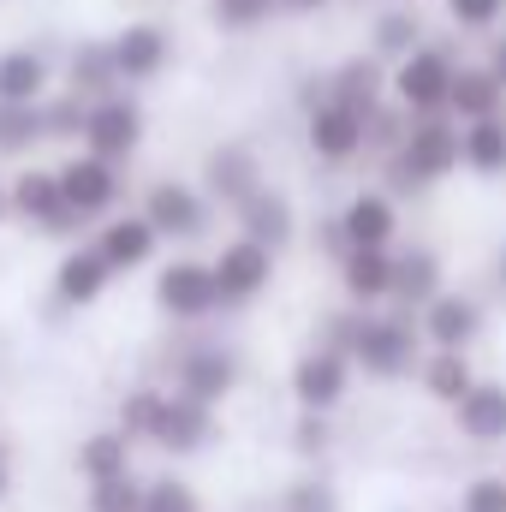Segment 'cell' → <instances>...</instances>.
I'll list each match as a JSON object with an SVG mask.
<instances>
[{
    "mask_svg": "<svg viewBox=\"0 0 506 512\" xmlns=\"http://www.w3.org/2000/svg\"><path fill=\"white\" fill-rule=\"evenodd\" d=\"M387 167V197H417L435 179L459 173V120L453 114H411L405 143L381 155Z\"/></svg>",
    "mask_w": 506,
    "mask_h": 512,
    "instance_id": "1",
    "label": "cell"
},
{
    "mask_svg": "<svg viewBox=\"0 0 506 512\" xmlns=\"http://www.w3.org/2000/svg\"><path fill=\"white\" fill-rule=\"evenodd\" d=\"M417 346H423V328L405 316V310H364L358 304V316H352V340H346V358L364 370V376H376V382H399V376H411V364H417Z\"/></svg>",
    "mask_w": 506,
    "mask_h": 512,
    "instance_id": "2",
    "label": "cell"
},
{
    "mask_svg": "<svg viewBox=\"0 0 506 512\" xmlns=\"http://www.w3.org/2000/svg\"><path fill=\"white\" fill-rule=\"evenodd\" d=\"M6 203H12V221L36 227V233H48V239H72V233L84 227V215L66 203L54 167H18V179L6 185Z\"/></svg>",
    "mask_w": 506,
    "mask_h": 512,
    "instance_id": "3",
    "label": "cell"
},
{
    "mask_svg": "<svg viewBox=\"0 0 506 512\" xmlns=\"http://www.w3.org/2000/svg\"><path fill=\"white\" fill-rule=\"evenodd\" d=\"M387 90L399 96L405 114H447V90H453V54L447 48H429L417 42L411 54L393 60L387 72Z\"/></svg>",
    "mask_w": 506,
    "mask_h": 512,
    "instance_id": "4",
    "label": "cell"
},
{
    "mask_svg": "<svg viewBox=\"0 0 506 512\" xmlns=\"http://www.w3.org/2000/svg\"><path fill=\"white\" fill-rule=\"evenodd\" d=\"M209 191H197V185H185V179H155L149 191H143V215H149V227L161 233V239H173V245H185V239H203L209 233Z\"/></svg>",
    "mask_w": 506,
    "mask_h": 512,
    "instance_id": "5",
    "label": "cell"
},
{
    "mask_svg": "<svg viewBox=\"0 0 506 512\" xmlns=\"http://www.w3.org/2000/svg\"><path fill=\"white\" fill-rule=\"evenodd\" d=\"M90 155H102V161H131L137 155V143H143V108L120 96V90H108V96H96L90 102V114H84V137H78Z\"/></svg>",
    "mask_w": 506,
    "mask_h": 512,
    "instance_id": "6",
    "label": "cell"
},
{
    "mask_svg": "<svg viewBox=\"0 0 506 512\" xmlns=\"http://www.w3.org/2000/svg\"><path fill=\"white\" fill-rule=\"evenodd\" d=\"M155 304H161V316H173V322H203V316H215V310H221L215 268H209V262H191V256L167 262V268L155 274Z\"/></svg>",
    "mask_w": 506,
    "mask_h": 512,
    "instance_id": "7",
    "label": "cell"
},
{
    "mask_svg": "<svg viewBox=\"0 0 506 512\" xmlns=\"http://www.w3.org/2000/svg\"><path fill=\"white\" fill-rule=\"evenodd\" d=\"M149 441L161 447V453H203L209 441H215V405H203V399H191V393H161V405H155V423H149Z\"/></svg>",
    "mask_w": 506,
    "mask_h": 512,
    "instance_id": "8",
    "label": "cell"
},
{
    "mask_svg": "<svg viewBox=\"0 0 506 512\" xmlns=\"http://www.w3.org/2000/svg\"><path fill=\"white\" fill-rule=\"evenodd\" d=\"M352 387V358L340 346H310L298 364H292V399L298 411H334Z\"/></svg>",
    "mask_w": 506,
    "mask_h": 512,
    "instance_id": "9",
    "label": "cell"
},
{
    "mask_svg": "<svg viewBox=\"0 0 506 512\" xmlns=\"http://www.w3.org/2000/svg\"><path fill=\"white\" fill-rule=\"evenodd\" d=\"M209 268H215L221 304H251V298H262V292H268V280H274V251L239 233L233 245H221V256H215Z\"/></svg>",
    "mask_w": 506,
    "mask_h": 512,
    "instance_id": "10",
    "label": "cell"
},
{
    "mask_svg": "<svg viewBox=\"0 0 506 512\" xmlns=\"http://www.w3.org/2000/svg\"><path fill=\"white\" fill-rule=\"evenodd\" d=\"M310 149L322 155V161H352V155H364V131H370V114L364 108H352V102H340V96H322L316 108H310Z\"/></svg>",
    "mask_w": 506,
    "mask_h": 512,
    "instance_id": "11",
    "label": "cell"
},
{
    "mask_svg": "<svg viewBox=\"0 0 506 512\" xmlns=\"http://www.w3.org/2000/svg\"><path fill=\"white\" fill-rule=\"evenodd\" d=\"M60 173V191H66V203L84 215V221H102L114 203H120V167L114 161H102V155H72L66 167H54Z\"/></svg>",
    "mask_w": 506,
    "mask_h": 512,
    "instance_id": "12",
    "label": "cell"
},
{
    "mask_svg": "<svg viewBox=\"0 0 506 512\" xmlns=\"http://www.w3.org/2000/svg\"><path fill=\"white\" fill-rule=\"evenodd\" d=\"M256 185H262V161H256L245 143H215L203 155V191H209V203L239 209Z\"/></svg>",
    "mask_w": 506,
    "mask_h": 512,
    "instance_id": "13",
    "label": "cell"
},
{
    "mask_svg": "<svg viewBox=\"0 0 506 512\" xmlns=\"http://www.w3.org/2000/svg\"><path fill=\"white\" fill-rule=\"evenodd\" d=\"M173 387L203 399V405H221L233 387H239V358L227 346H191L179 364H173Z\"/></svg>",
    "mask_w": 506,
    "mask_h": 512,
    "instance_id": "14",
    "label": "cell"
},
{
    "mask_svg": "<svg viewBox=\"0 0 506 512\" xmlns=\"http://www.w3.org/2000/svg\"><path fill=\"white\" fill-rule=\"evenodd\" d=\"M108 280H114V262L102 256V245H72L54 268V298L66 310H84V304H96L108 292Z\"/></svg>",
    "mask_w": 506,
    "mask_h": 512,
    "instance_id": "15",
    "label": "cell"
},
{
    "mask_svg": "<svg viewBox=\"0 0 506 512\" xmlns=\"http://www.w3.org/2000/svg\"><path fill=\"white\" fill-rule=\"evenodd\" d=\"M417 328H423L429 346H471V340L483 334V304L441 286V292L423 304V322H417Z\"/></svg>",
    "mask_w": 506,
    "mask_h": 512,
    "instance_id": "16",
    "label": "cell"
},
{
    "mask_svg": "<svg viewBox=\"0 0 506 512\" xmlns=\"http://www.w3.org/2000/svg\"><path fill=\"white\" fill-rule=\"evenodd\" d=\"M233 221H239V233H245V239L268 245V251H286V245H292V233H298V215H292L286 191H268V185H256L251 197L233 209Z\"/></svg>",
    "mask_w": 506,
    "mask_h": 512,
    "instance_id": "17",
    "label": "cell"
},
{
    "mask_svg": "<svg viewBox=\"0 0 506 512\" xmlns=\"http://www.w3.org/2000/svg\"><path fill=\"white\" fill-rule=\"evenodd\" d=\"M340 286L364 310L387 304V292H393V245H352V251L340 256Z\"/></svg>",
    "mask_w": 506,
    "mask_h": 512,
    "instance_id": "18",
    "label": "cell"
},
{
    "mask_svg": "<svg viewBox=\"0 0 506 512\" xmlns=\"http://www.w3.org/2000/svg\"><path fill=\"white\" fill-rule=\"evenodd\" d=\"M453 423H459V435L477 441V447L506 441V382H471V393L453 405Z\"/></svg>",
    "mask_w": 506,
    "mask_h": 512,
    "instance_id": "19",
    "label": "cell"
},
{
    "mask_svg": "<svg viewBox=\"0 0 506 512\" xmlns=\"http://www.w3.org/2000/svg\"><path fill=\"white\" fill-rule=\"evenodd\" d=\"M506 108V84L489 72V60L483 66H453V90H447V114L465 126V120H489V114H501Z\"/></svg>",
    "mask_w": 506,
    "mask_h": 512,
    "instance_id": "20",
    "label": "cell"
},
{
    "mask_svg": "<svg viewBox=\"0 0 506 512\" xmlns=\"http://www.w3.org/2000/svg\"><path fill=\"white\" fill-rule=\"evenodd\" d=\"M435 292H441V256L429 251V245L393 251V292H387V304H399V310H423Z\"/></svg>",
    "mask_w": 506,
    "mask_h": 512,
    "instance_id": "21",
    "label": "cell"
},
{
    "mask_svg": "<svg viewBox=\"0 0 506 512\" xmlns=\"http://www.w3.org/2000/svg\"><path fill=\"white\" fill-rule=\"evenodd\" d=\"M114 66H120V84H143L167 66V30L161 24H126L114 42Z\"/></svg>",
    "mask_w": 506,
    "mask_h": 512,
    "instance_id": "22",
    "label": "cell"
},
{
    "mask_svg": "<svg viewBox=\"0 0 506 512\" xmlns=\"http://www.w3.org/2000/svg\"><path fill=\"white\" fill-rule=\"evenodd\" d=\"M96 245H102V256L114 262V274H131V268H143V262L155 256L161 233H155V227H149V215L137 209V215H114V221L96 233Z\"/></svg>",
    "mask_w": 506,
    "mask_h": 512,
    "instance_id": "23",
    "label": "cell"
},
{
    "mask_svg": "<svg viewBox=\"0 0 506 512\" xmlns=\"http://www.w3.org/2000/svg\"><path fill=\"white\" fill-rule=\"evenodd\" d=\"M340 227H346L352 245H393V233H399V209H393L387 191H358V197L340 209Z\"/></svg>",
    "mask_w": 506,
    "mask_h": 512,
    "instance_id": "24",
    "label": "cell"
},
{
    "mask_svg": "<svg viewBox=\"0 0 506 512\" xmlns=\"http://www.w3.org/2000/svg\"><path fill=\"white\" fill-rule=\"evenodd\" d=\"M459 167H471L477 179H501L506 173V120H465L459 126Z\"/></svg>",
    "mask_w": 506,
    "mask_h": 512,
    "instance_id": "25",
    "label": "cell"
},
{
    "mask_svg": "<svg viewBox=\"0 0 506 512\" xmlns=\"http://www.w3.org/2000/svg\"><path fill=\"white\" fill-rule=\"evenodd\" d=\"M477 382V370H471V358H465V346H435L429 352V364H423V393L435 399V405H459L465 393Z\"/></svg>",
    "mask_w": 506,
    "mask_h": 512,
    "instance_id": "26",
    "label": "cell"
},
{
    "mask_svg": "<svg viewBox=\"0 0 506 512\" xmlns=\"http://www.w3.org/2000/svg\"><path fill=\"white\" fill-rule=\"evenodd\" d=\"M328 96H340V102H352V108H381V96H387V72H381V54H352L346 66H334V78H328Z\"/></svg>",
    "mask_w": 506,
    "mask_h": 512,
    "instance_id": "27",
    "label": "cell"
},
{
    "mask_svg": "<svg viewBox=\"0 0 506 512\" xmlns=\"http://www.w3.org/2000/svg\"><path fill=\"white\" fill-rule=\"evenodd\" d=\"M66 90H78V96H108V90H120V66H114V48L108 42H78L72 48V60H66Z\"/></svg>",
    "mask_w": 506,
    "mask_h": 512,
    "instance_id": "28",
    "label": "cell"
},
{
    "mask_svg": "<svg viewBox=\"0 0 506 512\" xmlns=\"http://www.w3.org/2000/svg\"><path fill=\"white\" fill-rule=\"evenodd\" d=\"M131 471V435L126 429H102L78 447V477L84 483H108V477H126Z\"/></svg>",
    "mask_w": 506,
    "mask_h": 512,
    "instance_id": "29",
    "label": "cell"
},
{
    "mask_svg": "<svg viewBox=\"0 0 506 512\" xmlns=\"http://www.w3.org/2000/svg\"><path fill=\"white\" fill-rule=\"evenodd\" d=\"M48 90V60L36 48H6L0 54V102H42Z\"/></svg>",
    "mask_w": 506,
    "mask_h": 512,
    "instance_id": "30",
    "label": "cell"
},
{
    "mask_svg": "<svg viewBox=\"0 0 506 512\" xmlns=\"http://www.w3.org/2000/svg\"><path fill=\"white\" fill-rule=\"evenodd\" d=\"M36 143H48L42 102H0V155H30Z\"/></svg>",
    "mask_w": 506,
    "mask_h": 512,
    "instance_id": "31",
    "label": "cell"
},
{
    "mask_svg": "<svg viewBox=\"0 0 506 512\" xmlns=\"http://www.w3.org/2000/svg\"><path fill=\"white\" fill-rule=\"evenodd\" d=\"M84 114H90V96L66 90V96L42 102V131H48L54 143H78V137H84Z\"/></svg>",
    "mask_w": 506,
    "mask_h": 512,
    "instance_id": "32",
    "label": "cell"
},
{
    "mask_svg": "<svg viewBox=\"0 0 506 512\" xmlns=\"http://www.w3.org/2000/svg\"><path fill=\"white\" fill-rule=\"evenodd\" d=\"M423 42V24H417V12H381L376 18V54L381 60H399V54H411Z\"/></svg>",
    "mask_w": 506,
    "mask_h": 512,
    "instance_id": "33",
    "label": "cell"
},
{
    "mask_svg": "<svg viewBox=\"0 0 506 512\" xmlns=\"http://www.w3.org/2000/svg\"><path fill=\"white\" fill-rule=\"evenodd\" d=\"M280 512H340V489L328 477H298V483H286Z\"/></svg>",
    "mask_w": 506,
    "mask_h": 512,
    "instance_id": "34",
    "label": "cell"
},
{
    "mask_svg": "<svg viewBox=\"0 0 506 512\" xmlns=\"http://www.w3.org/2000/svg\"><path fill=\"white\" fill-rule=\"evenodd\" d=\"M90 512H143V483L137 477H108V483H90Z\"/></svg>",
    "mask_w": 506,
    "mask_h": 512,
    "instance_id": "35",
    "label": "cell"
},
{
    "mask_svg": "<svg viewBox=\"0 0 506 512\" xmlns=\"http://www.w3.org/2000/svg\"><path fill=\"white\" fill-rule=\"evenodd\" d=\"M209 12H215L221 30H256L280 12V0H209Z\"/></svg>",
    "mask_w": 506,
    "mask_h": 512,
    "instance_id": "36",
    "label": "cell"
},
{
    "mask_svg": "<svg viewBox=\"0 0 506 512\" xmlns=\"http://www.w3.org/2000/svg\"><path fill=\"white\" fill-rule=\"evenodd\" d=\"M155 405H161V387H131L126 399H120V429H126L131 441H149Z\"/></svg>",
    "mask_w": 506,
    "mask_h": 512,
    "instance_id": "37",
    "label": "cell"
},
{
    "mask_svg": "<svg viewBox=\"0 0 506 512\" xmlns=\"http://www.w3.org/2000/svg\"><path fill=\"white\" fill-rule=\"evenodd\" d=\"M143 512H203V507H197V489H191V483L161 477V483L143 489Z\"/></svg>",
    "mask_w": 506,
    "mask_h": 512,
    "instance_id": "38",
    "label": "cell"
},
{
    "mask_svg": "<svg viewBox=\"0 0 506 512\" xmlns=\"http://www.w3.org/2000/svg\"><path fill=\"white\" fill-rule=\"evenodd\" d=\"M328 411H298V423H292V453H304V459H322L328 453Z\"/></svg>",
    "mask_w": 506,
    "mask_h": 512,
    "instance_id": "39",
    "label": "cell"
},
{
    "mask_svg": "<svg viewBox=\"0 0 506 512\" xmlns=\"http://www.w3.org/2000/svg\"><path fill=\"white\" fill-rule=\"evenodd\" d=\"M405 126H411V114H393V108H370V131H364V149H376V155L399 149V143H405Z\"/></svg>",
    "mask_w": 506,
    "mask_h": 512,
    "instance_id": "40",
    "label": "cell"
},
{
    "mask_svg": "<svg viewBox=\"0 0 506 512\" xmlns=\"http://www.w3.org/2000/svg\"><path fill=\"white\" fill-rule=\"evenodd\" d=\"M459 512H506V471L501 477H471L459 489Z\"/></svg>",
    "mask_w": 506,
    "mask_h": 512,
    "instance_id": "41",
    "label": "cell"
},
{
    "mask_svg": "<svg viewBox=\"0 0 506 512\" xmlns=\"http://www.w3.org/2000/svg\"><path fill=\"white\" fill-rule=\"evenodd\" d=\"M447 12L459 30H495L506 18V0H447Z\"/></svg>",
    "mask_w": 506,
    "mask_h": 512,
    "instance_id": "42",
    "label": "cell"
},
{
    "mask_svg": "<svg viewBox=\"0 0 506 512\" xmlns=\"http://www.w3.org/2000/svg\"><path fill=\"white\" fill-rule=\"evenodd\" d=\"M489 72H495V78L506 84V30L495 36V42H489Z\"/></svg>",
    "mask_w": 506,
    "mask_h": 512,
    "instance_id": "43",
    "label": "cell"
},
{
    "mask_svg": "<svg viewBox=\"0 0 506 512\" xmlns=\"http://www.w3.org/2000/svg\"><path fill=\"white\" fill-rule=\"evenodd\" d=\"M328 0H280V12H322Z\"/></svg>",
    "mask_w": 506,
    "mask_h": 512,
    "instance_id": "44",
    "label": "cell"
},
{
    "mask_svg": "<svg viewBox=\"0 0 506 512\" xmlns=\"http://www.w3.org/2000/svg\"><path fill=\"white\" fill-rule=\"evenodd\" d=\"M6 489H12V465H6V447H0V501H6Z\"/></svg>",
    "mask_w": 506,
    "mask_h": 512,
    "instance_id": "45",
    "label": "cell"
},
{
    "mask_svg": "<svg viewBox=\"0 0 506 512\" xmlns=\"http://www.w3.org/2000/svg\"><path fill=\"white\" fill-rule=\"evenodd\" d=\"M12 221V203H6V185H0V227Z\"/></svg>",
    "mask_w": 506,
    "mask_h": 512,
    "instance_id": "46",
    "label": "cell"
},
{
    "mask_svg": "<svg viewBox=\"0 0 506 512\" xmlns=\"http://www.w3.org/2000/svg\"><path fill=\"white\" fill-rule=\"evenodd\" d=\"M495 280H501V292H506V245H501V262H495Z\"/></svg>",
    "mask_w": 506,
    "mask_h": 512,
    "instance_id": "47",
    "label": "cell"
}]
</instances>
